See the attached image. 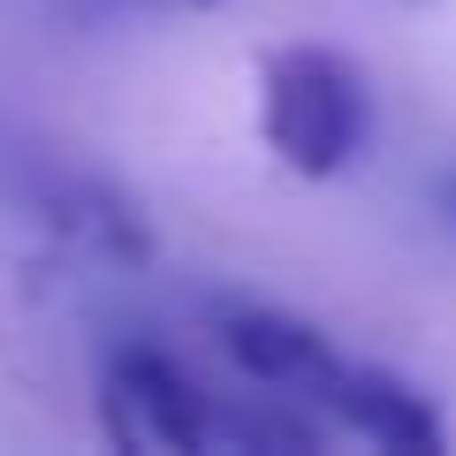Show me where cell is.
Listing matches in <instances>:
<instances>
[{"label":"cell","mask_w":456,"mask_h":456,"mask_svg":"<svg viewBox=\"0 0 456 456\" xmlns=\"http://www.w3.org/2000/svg\"><path fill=\"white\" fill-rule=\"evenodd\" d=\"M191 8H213V0H191Z\"/></svg>","instance_id":"6"},{"label":"cell","mask_w":456,"mask_h":456,"mask_svg":"<svg viewBox=\"0 0 456 456\" xmlns=\"http://www.w3.org/2000/svg\"><path fill=\"white\" fill-rule=\"evenodd\" d=\"M221 350L244 365L251 380L289 388V395H320V380L335 373V358H342L312 320L274 312V305H228L221 312Z\"/></svg>","instance_id":"4"},{"label":"cell","mask_w":456,"mask_h":456,"mask_svg":"<svg viewBox=\"0 0 456 456\" xmlns=\"http://www.w3.org/2000/svg\"><path fill=\"white\" fill-rule=\"evenodd\" d=\"M99 419H107L114 449H160V456H198L213 441V403L175 358L130 342L114 350L107 373H99Z\"/></svg>","instance_id":"2"},{"label":"cell","mask_w":456,"mask_h":456,"mask_svg":"<svg viewBox=\"0 0 456 456\" xmlns=\"http://www.w3.org/2000/svg\"><path fill=\"white\" fill-rule=\"evenodd\" d=\"M259 130L289 175H342L373 137V77L342 46H281L259 77Z\"/></svg>","instance_id":"1"},{"label":"cell","mask_w":456,"mask_h":456,"mask_svg":"<svg viewBox=\"0 0 456 456\" xmlns=\"http://www.w3.org/2000/svg\"><path fill=\"white\" fill-rule=\"evenodd\" d=\"M411 8H419V0H411Z\"/></svg>","instance_id":"7"},{"label":"cell","mask_w":456,"mask_h":456,"mask_svg":"<svg viewBox=\"0 0 456 456\" xmlns=\"http://www.w3.org/2000/svg\"><path fill=\"white\" fill-rule=\"evenodd\" d=\"M434 213H441V221H449V228H456V167H449V175H441V183H434Z\"/></svg>","instance_id":"5"},{"label":"cell","mask_w":456,"mask_h":456,"mask_svg":"<svg viewBox=\"0 0 456 456\" xmlns=\"http://www.w3.org/2000/svg\"><path fill=\"white\" fill-rule=\"evenodd\" d=\"M350 434H365L373 449H395V456H441L449 449V419L441 403L419 388V380L388 373V365H358V358H335V373L320 380V395Z\"/></svg>","instance_id":"3"}]
</instances>
